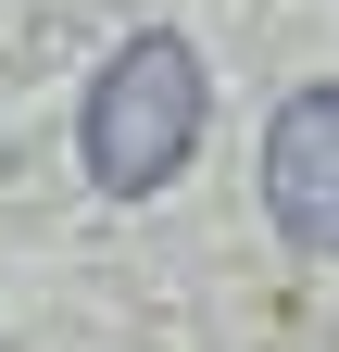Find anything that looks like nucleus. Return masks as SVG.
I'll use <instances>...</instances> for the list:
<instances>
[{
	"instance_id": "2",
	"label": "nucleus",
	"mask_w": 339,
	"mask_h": 352,
	"mask_svg": "<svg viewBox=\"0 0 339 352\" xmlns=\"http://www.w3.org/2000/svg\"><path fill=\"white\" fill-rule=\"evenodd\" d=\"M264 214H277L289 252L339 264V76L277 101V126H264Z\"/></svg>"
},
{
	"instance_id": "1",
	"label": "nucleus",
	"mask_w": 339,
	"mask_h": 352,
	"mask_svg": "<svg viewBox=\"0 0 339 352\" xmlns=\"http://www.w3.org/2000/svg\"><path fill=\"white\" fill-rule=\"evenodd\" d=\"M75 151H89V176L113 201H151L163 176H176L201 151V63L189 38H126V51L89 76V113H75Z\"/></svg>"
}]
</instances>
